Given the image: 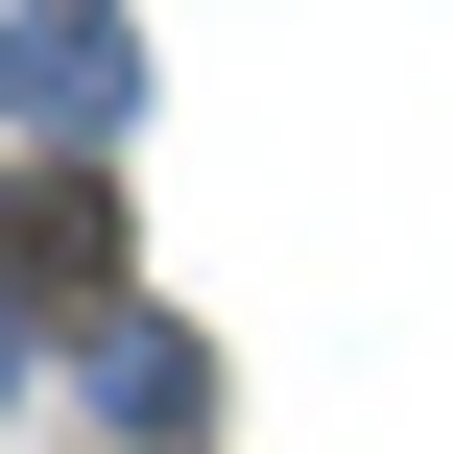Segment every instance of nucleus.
<instances>
[{
	"label": "nucleus",
	"mask_w": 454,
	"mask_h": 454,
	"mask_svg": "<svg viewBox=\"0 0 454 454\" xmlns=\"http://www.w3.org/2000/svg\"><path fill=\"white\" fill-rule=\"evenodd\" d=\"M0 239H24V287H48V311H120V192H96V168H48Z\"/></svg>",
	"instance_id": "obj_1"
}]
</instances>
